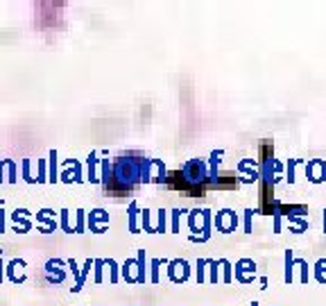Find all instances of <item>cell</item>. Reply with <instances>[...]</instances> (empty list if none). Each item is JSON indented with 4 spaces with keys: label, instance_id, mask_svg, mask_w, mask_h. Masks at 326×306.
I'll use <instances>...</instances> for the list:
<instances>
[{
    "label": "cell",
    "instance_id": "obj_3",
    "mask_svg": "<svg viewBox=\"0 0 326 306\" xmlns=\"http://www.w3.org/2000/svg\"><path fill=\"white\" fill-rule=\"evenodd\" d=\"M104 222H109V213L102 211V209H95V211H91L89 216V229L95 231V234H102V231L106 229Z\"/></svg>",
    "mask_w": 326,
    "mask_h": 306
},
{
    "label": "cell",
    "instance_id": "obj_11",
    "mask_svg": "<svg viewBox=\"0 0 326 306\" xmlns=\"http://www.w3.org/2000/svg\"><path fill=\"white\" fill-rule=\"evenodd\" d=\"M39 177H37V182L39 184H43V182H48V175H46V161H43V159H39Z\"/></svg>",
    "mask_w": 326,
    "mask_h": 306
},
{
    "label": "cell",
    "instance_id": "obj_6",
    "mask_svg": "<svg viewBox=\"0 0 326 306\" xmlns=\"http://www.w3.org/2000/svg\"><path fill=\"white\" fill-rule=\"evenodd\" d=\"M61 179H64L66 184H70V182H84V173H82V166L75 161V159H73V170H66V173L61 175Z\"/></svg>",
    "mask_w": 326,
    "mask_h": 306
},
{
    "label": "cell",
    "instance_id": "obj_17",
    "mask_svg": "<svg viewBox=\"0 0 326 306\" xmlns=\"http://www.w3.org/2000/svg\"><path fill=\"white\" fill-rule=\"evenodd\" d=\"M3 168H5V159H0V184L5 182V173H3Z\"/></svg>",
    "mask_w": 326,
    "mask_h": 306
},
{
    "label": "cell",
    "instance_id": "obj_18",
    "mask_svg": "<svg viewBox=\"0 0 326 306\" xmlns=\"http://www.w3.org/2000/svg\"><path fill=\"white\" fill-rule=\"evenodd\" d=\"M5 265H3V259H0V284H3V279H5Z\"/></svg>",
    "mask_w": 326,
    "mask_h": 306
},
{
    "label": "cell",
    "instance_id": "obj_7",
    "mask_svg": "<svg viewBox=\"0 0 326 306\" xmlns=\"http://www.w3.org/2000/svg\"><path fill=\"white\" fill-rule=\"evenodd\" d=\"M57 179H59V175H57V150H50V175H48V182L55 184Z\"/></svg>",
    "mask_w": 326,
    "mask_h": 306
},
{
    "label": "cell",
    "instance_id": "obj_13",
    "mask_svg": "<svg viewBox=\"0 0 326 306\" xmlns=\"http://www.w3.org/2000/svg\"><path fill=\"white\" fill-rule=\"evenodd\" d=\"M104 263L111 268V284H116V281H118V265H116V261H114V259L104 261Z\"/></svg>",
    "mask_w": 326,
    "mask_h": 306
},
{
    "label": "cell",
    "instance_id": "obj_2",
    "mask_svg": "<svg viewBox=\"0 0 326 306\" xmlns=\"http://www.w3.org/2000/svg\"><path fill=\"white\" fill-rule=\"evenodd\" d=\"M12 220H14V231H18V234H25V231L32 229V220L27 209H16L12 213Z\"/></svg>",
    "mask_w": 326,
    "mask_h": 306
},
{
    "label": "cell",
    "instance_id": "obj_16",
    "mask_svg": "<svg viewBox=\"0 0 326 306\" xmlns=\"http://www.w3.org/2000/svg\"><path fill=\"white\" fill-rule=\"evenodd\" d=\"M5 231V211H3V204H0V234Z\"/></svg>",
    "mask_w": 326,
    "mask_h": 306
},
{
    "label": "cell",
    "instance_id": "obj_1",
    "mask_svg": "<svg viewBox=\"0 0 326 306\" xmlns=\"http://www.w3.org/2000/svg\"><path fill=\"white\" fill-rule=\"evenodd\" d=\"M140 170H143V159H127L120 157L111 163V179L104 186L109 193H123L134 188L140 182Z\"/></svg>",
    "mask_w": 326,
    "mask_h": 306
},
{
    "label": "cell",
    "instance_id": "obj_10",
    "mask_svg": "<svg viewBox=\"0 0 326 306\" xmlns=\"http://www.w3.org/2000/svg\"><path fill=\"white\" fill-rule=\"evenodd\" d=\"M95 265V284H102V268H104V259H93Z\"/></svg>",
    "mask_w": 326,
    "mask_h": 306
},
{
    "label": "cell",
    "instance_id": "obj_14",
    "mask_svg": "<svg viewBox=\"0 0 326 306\" xmlns=\"http://www.w3.org/2000/svg\"><path fill=\"white\" fill-rule=\"evenodd\" d=\"M23 179H25V182H34V177L30 175V159H23Z\"/></svg>",
    "mask_w": 326,
    "mask_h": 306
},
{
    "label": "cell",
    "instance_id": "obj_5",
    "mask_svg": "<svg viewBox=\"0 0 326 306\" xmlns=\"http://www.w3.org/2000/svg\"><path fill=\"white\" fill-rule=\"evenodd\" d=\"M95 166H98V159H95V152H91L89 159H86V175H84L86 182H93V184L100 182L98 173H95Z\"/></svg>",
    "mask_w": 326,
    "mask_h": 306
},
{
    "label": "cell",
    "instance_id": "obj_15",
    "mask_svg": "<svg viewBox=\"0 0 326 306\" xmlns=\"http://www.w3.org/2000/svg\"><path fill=\"white\" fill-rule=\"evenodd\" d=\"M84 213L86 211H77V225H75V234H82V231H84Z\"/></svg>",
    "mask_w": 326,
    "mask_h": 306
},
{
    "label": "cell",
    "instance_id": "obj_12",
    "mask_svg": "<svg viewBox=\"0 0 326 306\" xmlns=\"http://www.w3.org/2000/svg\"><path fill=\"white\" fill-rule=\"evenodd\" d=\"M129 229L136 231V202L129 204Z\"/></svg>",
    "mask_w": 326,
    "mask_h": 306
},
{
    "label": "cell",
    "instance_id": "obj_4",
    "mask_svg": "<svg viewBox=\"0 0 326 306\" xmlns=\"http://www.w3.org/2000/svg\"><path fill=\"white\" fill-rule=\"evenodd\" d=\"M66 261L61 259H50L46 263V275H48V281H57V284H61L64 281V272L59 270V265H64Z\"/></svg>",
    "mask_w": 326,
    "mask_h": 306
},
{
    "label": "cell",
    "instance_id": "obj_9",
    "mask_svg": "<svg viewBox=\"0 0 326 306\" xmlns=\"http://www.w3.org/2000/svg\"><path fill=\"white\" fill-rule=\"evenodd\" d=\"M59 216H61V229L66 231V234H75V231H73V227H70V222H68V216H70V211H68V209H61L59 211Z\"/></svg>",
    "mask_w": 326,
    "mask_h": 306
},
{
    "label": "cell",
    "instance_id": "obj_8",
    "mask_svg": "<svg viewBox=\"0 0 326 306\" xmlns=\"http://www.w3.org/2000/svg\"><path fill=\"white\" fill-rule=\"evenodd\" d=\"M7 182L9 184H16L18 182V168H16V163L12 161V159H7Z\"/></svg>",
    "mask_w": 326,
    "mask_h": 306
}]
</instances>
